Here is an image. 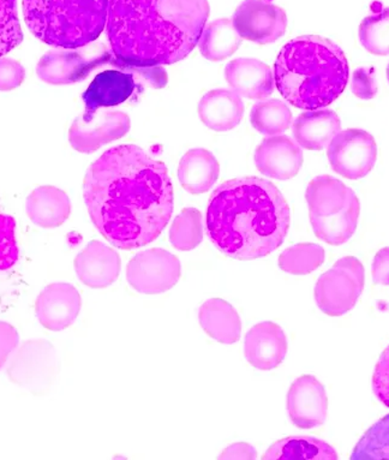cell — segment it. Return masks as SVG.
Instances as JSON below:
<instances>
[{"label": "cell", "mask_w": 389, "mask_h": 460, "mask_svg": "<svg viewBox=\"0 0 389 460\" xmlns=\"http://www.w3.org/2000/svg\"><path fill=\"white\" fill-rule=\"evenodd\" d=\"M84 198L99 233L123 251L155 241L173 212L169 171L133 145L109 149L92 164L84 177Z\"/></svg>", "instance_id": "1"}, {"label": "cell", "mask_w": 389, "mask_h": 460, "mask_svg": "<svg viewBox=\"0 0 389 460\" xmlns=\"http://www.w3.org/2000/svg\"><path fill=\"white\" fill-rule=\"evenodd\" d=\"M209 16L207 0H109L107 38L120 69L190 55Z\"/></svg>", "instance_id": "2"}, {"label": "cell", "mask_w": 389, "mask_h": 460, "mask_svg": "<svg viewBox=\"0 0 389 460\" xmlns=\"http://www.w3.org/2000/svg\"><path fill=\"white\" fill-rule=\"evenodd\" d=\"M290 221V207L279 189L257 177L225 181L207 209L209 240L224 254L245 261L277 251Z\"/></svg>", "instance_id": "3"}, {"label": "cell", "mask_w": 389, "mask_h": 460, "mask_svg": "<svg viewBox=\"0 0 389 460\" xmlns=\"http://www.w3.org/2000/svg\"><path fill=\"white\" fill-rule=\"evenodd\" d=\"M274 80L281 95L298 109L331 105L348 85L345 53L330 39L306 35L288 42L276 62Z\"/></svg>", "instance_id": "4"}, {"label": "cell", "mask_w": 389, "mask_h": 460, "mask_svg": "<svg viewBox=\"0 0 389 460\" xmlns=\"http://www.w3.org/2000/svg\"><path fill=\"white\" fill-rule=\"evenodd\" d=\"M109 0H23L28 28L45 44L75 49L95 41L107 23Z\"/></svg>", "instance_id": "5"}, {"label": "cell", "mask_w": 389, "mask_h": 460, "mask_svg": "<svg viewBox=\"0 0 389 460\" xmlns=\"http://www.w3.org/2000/svg\"><path fill=\"white\" fill-rule=\"evenodd\" d=\"M314 233L331 245L346 243L356 233L360 203L352 189L331 176L314 178L305 192Z\"/></svg>", "instance_id": "6"}, {"label": "cell", "mask_w": 389, "mask_h": 460, "mask_svg": "<svg viewBox=\"0 0 389 460\" xmlns=\"http://www.w3.org/2000/svg\"><path fill=\"white\" fill-rule=\"evenodd\" d=\"M366 281L362 262L346 256L334 263L333 269L320 277L315 287V299L321 312L338 317L349 313L358 302Z\"/></svg>", "instance_id": "7"}, {"label": "cell", "mask_w": 389, "mask_h": 460, "mask_svg": "<svg viewBox=\"0 0 389 460\" xmlns=\"http://www.w3.org/2000/svg\"><path fill=\"white\" fill-rule=\"evenodd\" d=\"M60 369L58 354L51 342L35 339L23 342L8 368L13 384L35 395L48 394Z\"/></svg>", "instance_id": "8"}, {"label": "cell", "mask_w": 389, "mask_h": 460, "mask_svg": "<svg viewBox=\"0 0 389 460\" xmlns=\"http://www.w3.org/2000/svg\"><path fill=\"white\" fill-rule=\"evenodd\" d=\"M181 274L176 255L162 248L138 252L127 269L128 283L146 295H158L176 287Z\"/></svg>", "instance_id": "9"}, {"label": "cell", "mask_w": 389, "mask_h": 460, "mask_svg": "<svg viewBox=\"0 0 389 460\" xmlns=\"http://www.w3.org/2000/svg\"><path fill=\"white\" fill-rule=\"evenodd\" d=\"M332 169L348 180H359L374 169L377 145L366 130L340 131L332 140L327 151Z\"/></svg>", "instance_id": "10"}, {"label": "cell", "mask_w": 389, "mask_h": 460, "mask_svg": "<svg viewBox=\"0 0 389 460\" xmlns=\"http://www.w3.org/2000/svg\"><path fill=\"white\" fill-rule=\"evenodd\" d=\"M130 119L120 111L100 109L93 114L77 117L69 130V141L77 152L93 153L125 137L130 130Z\"/></svg>", "instance_id": "11"}, {"label": "cell", "mask_w": 389, "mask_h": 460, "mask_svg": "<svg viewBox=\"0 0 389 460\" xmlns=\"http://www.w3.org/2000/svg\"><path fill=\"white\" fill-rule=\"evenodd\" d=\"M232 23L242 39L266 45L283 37L287 17L283 9L267 0H244L235 10Z\"/></svg>", "instance_id": "12"}, {"label": "cell", "mask_w": 389, "mask_h": 460, "mask_svg": "<svg viewBox=\"0 0 389 460\" xmlns=\"http://www.w3.org/2000/svg\"><path fill=\"white\" fill-rule=\"evenodd\" d=\"M287 411L292 422L301 429L323 426L328 413L323 385L313 376L298 377L288 391Z\"/></svg>", "instance_id": "13"}, {"label": "cell", "mask_w": 389, "mask_h": 460, "mask_svg": "<svg viewBox=\"0 0 389 460\" xmlns=\"http://www.w3.org/2000/svg\"><path fill=\"white\" fill-rule=\"evenodd\" d=\"M81 306L80 292L73 285L56 283L46 287L38 296L35 314L46 330L60 332L75 323Z\"/></svg>", "instance_id": "14"}, {"label": "cell", "mask_w": 389, "mask_h": 460, "mask_svg": "<svg viewBox=\"0 0 389 460\" xmlns=\"http://www.w3.org/2000/svg\"><path fill=\"white\" fill-rule=\"evenodd\" d=\"M245 358L260 370H272L284 362L287 339L279 324L266 321L256 324L245 335Z\"/></svg>", "instance_id": "15"}, {"label": "cell", "mask_w": 389, "mask_h": 460, "mask_svg": "<svg viewBox=\"0 0 389 460\" xmlns=\"http://www.w3.org/2000/svg\"><path fill=\"white\" fill-rule=\"evenodd\" d=\"M255 163L260 172L279 181L297 176L303 165V152L287 137L266 138L255 153Z\"/></svg>", "instance_id": "16"}, {"label": "cell", "mask_w": 389, "mask_h": 460, "mask_svg": "<svg viewBox=\"0 0 389 460\" xmlns=\"http://www.w3.org/2000/svg\"><path fill=\"white\" fill-rule=\"evenodd\" d=\"M75 270L84 285L105 288L119 277L120 256L99 241H93L75 259Z\"/></svg>", "instance_id": "17"}, {"label": "cell", "mask_w": 389, "mask_h": 460, "mask_svg": "<svg viewBox=\"0 0 389 460\" xmlns=\"http://www.w3.org/2000/svg\"><path fill=\"white\" fill-rule=\"evenodd\" d=\"M134 74L127 70H106L99 74L84 92V114L127 102L137 87Z\"/></svg>", "instance_id": "18"}, {"label": "cell", "mask_w": 389, "mask_h": 460, "mask_svg": "<svg viewBox=\"0 0 389 460\" xmlns=\"http://www.w3.org/2000/svg\"><path fill=\"white\" fill-rule=\"evenodd\" d=\"M226 81L238 95L265 100L273 94L274 76L267 64L252 58H238L225 70Z\"/></svg>", "instance_id": "19"}, {"label": "cell", "mask_w": 389, "mask_h": 460, "mask_svg": "<svg viewBox=\"0 0 389 460\" xmlns=\"http://www.w3.org/2000/svg\"><path fill=\"white\" fill-rule=\"evenodd\" d=\"M100 59L89 60L74 49L46 53L38 63V76L46 84L60 85L84 80L98 66Z\"/></svg>", "instance_id": "20"}, {"label": "cell", "mask_w": 389, "mask_h": 460, "mask_svg": "<svg viewBox=\"0 0 389 460\" xmlns=\"http://www.w3.org/2000/svg\"><path fill=\"white\" fill-rule=\"evenodd\" d=\"M244 110L241 96L227 89L207 93L199 103V119L214 131L234 129L241 123Z\"/></svg>", "instance_id": "21"}, {"label": "cell", "mask_w": 389, "mask_h": 460, "mask_svg": "<svg viewBox=\"0 0 389 460\" xmlns=\"http://www.w3.org/2000/svg\"><path fill=\"white\" fill-rule=\"evenodd\" d=\"M340 131V119L331 110L308 111L301 114L294 124L296 141L309 151L326 148Z\"/></svg>", "instance_id": "22"}, {"label": "cell", "mask_w": 389, "mask_h": 460, "mask_svg": "<svg viewBox=\"0 0 389 460\" xmlns=\"http://www.w3.org/2000/svg\"><path fill=\"white\" fill-rule=\"evenodd\" d=\"M27 216L38 226L55 228L62 226L71 214L69 196L56 187H40L28 196Z\"/></svg>", "instance_id": "23"}, {"label": "cell", "mask_w": 389, "mask_h": 460, "mask_svg": "<svg viewBox=\"0 0 389 460\" xmlns=\"http://www.w3.org/2000/svg\"><path fill=\"white\" fill-rule=\"evenodd\" d=\"M202 330L221 344H234L242 334V321L234 306L221 298L203 303L199 312Z\"/></svg>", "instance_id": "24"}, {"label": "cell", "mask_w": 389, "mask_h": 460, "mask_svg": "<svg viewBox=\"0 0 389 460\" xmlns=\"http://www.w3.org/2000/svg\"><path fill=\"white\" fill-rule=\"evenodd\" d=\"M220 165L206 149H191L181 158L178 178L181 187L190 194L199 195L213 187L219 178Z\"/></svg>", "instance_id": "25"}, {"label": "cell", "mask_w": 389, "mask_h": 460, "mask_svg": "<svg viewBox=\"0 0 389 460\" xmlns=\"http://www.w3.org/2000/svg\"><path fill=\"white\" fill-rule=\"evenodd\" d=\"M263 460H337L335 449L326 441L313 437H290L277 441Z\"/></svg>", "instance_id": "26"}, {"label": "cell", "mask_w": 389, "mask_h": 460, "mask_svg": "<svg viewBox=\"0 0 389 460\" xmlns=\"http://www.w3.org/2000/svg\"><path fill=\"white\" fill-rule=\"evenodd\" d=\"M242 44L232 21L221 19L214 21L203 30L199 46L203 57L212 62H221L237 51Z\"/></svg>", "instance_id": "27"}, {"label": "cell", "mask_w": 389, "mask_h": 460, "mask_svg": "<svg viewBox=\"0 0 389 460\" xmlns=\"http://www.w3.org/2000/svg\"><path fill=\"white\" fill-rule=\"evenodd\" d=\"M252 127L265 135H279L292 124V112L280 100H267L256 103L252 110Z\"/></svg>", "instance_id": "28"}, {"label": "cell", "mask_w": 389, "mask_h": 460, "mask_svg": "<svg viewBox=\"0 0 389 460\" xmlns=\"http://www.w3.org/2000/svg\"><path fill=\"white\" fill-rule=\"evenodd\" d=\"M170 241L177 251H192L203 241L202 214L195 208H185L174 219Z\"/></svg>", "instance_id": "29"}, {"label": "cell", "mask_w": 389, "mask_h": 460, "mask_svg": "<svg viewBox=\"0 0 389 460\" xmlns=\"http://www.w3.org/2000/svg\"><path fill=\"white\" fill-rule=\"evenodd\" d=\"M323 262L324 249L314 243L294 245L279 258L280 269L295 276H306L323 266Z\"/></svg>", "instance_id": "30"}, {"label": "cell", "mask_w": 389, "mask_h": 460, "mask_svg": "<svg viewBox=\"0 0 389 460\" xmlns=\"http://www.w3.org/2000/svg\"><path fill=\"white\" fill-rule=\"evenodd\" d=\"M359 39L364 49L373 55H389V8L363 20Z\"/></svg>", "instance_id": "31"}, {"label": "cell", "mask_w": 389, "mask_h": 460, "mask_svg": "<svg viewBox=\"0 0 389 460\" xmlns=\"http://www.w3.org/2000/svg\"><path fill=\"white\" fill-rule=\"evenodd\" d=\"M352 460H389V415L375 423L357 444Z\"/></svg>", "instance_id": "32"}, {"label": "cell", "mask_w": 389, "mask_h": 460, "mask_svg": "<svg viewBox=\"0 0 389 460\" xmlns=\"http://www.w3.org/2000/svg\"><path fill=\"white\" fill-rule=\"evenodd\" d=\"M22 39L16 0H0V57L12 52Z\"/></svg>", "instance_id": "33"}, {"label": "cell", "mask_w": 389, "mask_h": 460, "mask_svg": "<svg viewBox=\"0 0 389 460\" xmlns=\"http://www.w3.org/2000/svg\"><path fill=\"white\" fill-rule=\"evenodd\" d=\"M16 241V221L13 217L0 214V272L16 265L19 260Z\"/></svg>", "instance_id": "34"}, {"label": "cell", "mask_w": 389, "mask_h": 460, "mask_svg": "<svg viewBox=\"0 0 389 460\" xmlns=\"http://www.w3.org/2000/svg\"><path fill=\"white\" fill-rule=\"evenodd\" d=\"M26 78L22 64L10 58H0V91L9 92L20 87Z\"/></svg>", "instance_id": "35"}, {"label": "cell", "mask_w": 389, "mask_h": 460, "mask_svg": "<svg viewBox=\"0 0 389 460\" xmlns=\"http://www.w3.org/2000/svg\"><path fill=\"white\" fill-rule=\"evenodd\" d=\"M351 88L357 98L374 99L377 94V84L375 81L374 67H359L352 76Z\"/></svg>", "instance_id": "36"}, {"label": "cell", "mask_w": 389, "mask_h": 460, "mask_svg": "<svg viewBox=\"0 0 389 460\" xmlns=\"http://www.w3.org/2000/svg\"><path fill=\"white\" fill-rule=\"evenodd\" d=\"M373 390L378 401L389 408V347L381 355L375 368Z\"/></svg>", "instance_id": "37"}, {"label": "cell", "mask_w": 389, "mask_h": 460, "mask_svg": "<svg viewBox=\"0 0 389 460\" xmlns=\"http://www.w3.org/2000/svg\"><path fill=\"white\" fill-rule=\"evenodd\" d=\"M20 337L13 324L0 321V369L5 366L9 356L19 345Z\"/></svg>", "instance_id": "38"}, {"label": "cell", "mask_w": 389, "mask_h": 460, "mask_svg": "<svg viewBox=\"0 0 389 460\" xmlns=\"http://www.w3.org/2000/svg\"><path fill=\"white\" fill-rule=\"evenodd\" d=\"M373 281L378 285H389V248L381 249L373 261Z\"/></svg>", "instance_id": "39"}, {"label": "cell", "mask_w": 389, "mask_h": 460, "mask_svg": "<svg viewBox=\"0 0 389 460\" xmlns=\"http://www.w3.org/2000/svg\"><path fill=\"white\" fill-rule=\"evenodd\" d=\"M219 459H257V452L252 445L238 442L225 449Z\"/></svg>", "instance_id": "40"}, {"label": "cell", "mask_w": 389, "mask_h": 460, "mask_svg": "<svg viewBox=\"0 0 389 460\" xmlns=\"http://www.w3.org/2000/svg\"><path fill=\"white\" fill-rule=\"evenodd\" d=\"M387 78H388V81H389V64H388V66H387Z\"/></svg>", "instance_id": "41"}]
</instances>
